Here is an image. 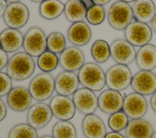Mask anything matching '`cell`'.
<instances>
[{
	"label": "cell",
	"mask_w": 156,
	"mask_h": 138,
	"mask_svg": "<svg viewBox=\"0 0 156 138\" xmlns=\"http://www.w3.org/2000/svg\"><path fill=\"white\" fill-rule=\"evenodd\" d=\"M150 104L152 110L156 113V91L152 94L151 98Z\"/></svg>",
	"instance_id": "obj_39"
},
{
	"label": "cell",
	"mask_w": 156,
	"mask_h": 138,
	"mask_svg": "<svg viewBox=\"0 0 156 138\" xmlns=\"http://www.w3.org/2000/svg\"><path fill=\"white\" fill-rule=\"evenodd\" d=\"M91 53L95 61L103 63L110 57V46L105 40H98L91 46Z\"/></svg>",
	"instance_id": "obj_28"
},
{
	"label": "cell",
	"mask_w": 156,
	"mask_h": 138,
	"mask_svg": "<svg viewBox=\"0 0 156 138\" xmlns=\"http://www.w3.org/2000/svg\"><path fill=\"white\" fill-rule=\"evenodd\" d=\"M110 56L117 64L127 66L136 59L134 46L126 40H115L110 45Z\"/></svg>",
	"instance_id": "obj_9"
},
{
	"label": "cell",
	"mask_w": 156,
	"mask_h": 138,
	"mask_svg": "<svg viewBox=\"0 0 156 138\" xmlns=\"http://www.w3.org/2000/svg\"><path fill=\"white\" fill-rule=\"evenodd\" d=\"M151 27L153 31L156 33V15H155L154 18H153L152 21H151Z\"/></svg>",
	"instance_id": "obj_41"
},
{
	"label": "cell",
	"mask_w": 156,
	"mask_h": 138,
	"mask_svg": "<svg viewBox=\"0 0 156 138\" xmlns=\"http://www.w3.org/2000/svg\"><path fill=\"white\" fill-rule=\"evenodd\" d=\"M73 101L77 109L82 114H92L98 107V97L94 92L85 88H82L73 94Z\"/></svg>",
	"instance_id": "obj_12"
},
{
	"label": "cell",
	"mask_w": 156,
	"mask_h": 138,
	"mask_svg": "<svg viewBox=\"0 0 156 138\" xmlns=\"http://www.w3.org/2000/svg\"><path fill=\"white\" fill-rule=\"evenodd\" d=\"M130 85L135 92L152 95L156 91V75L152 71H140L132 76Z\"/></svg>",
	"instance_id": "obj_14"
},
{
	"label": "cell",
	"mask_w": 156,
	"mask_h": 138,
	"mask_svg": "<svg viewBox=\"0 0 156 138\" xmlns=\"http://www.w3.org/2000/svg\"><path fill=\"white\" fill-rule=\"evenodd\" d=\"M28 89L35 100L44 101L49 98L55 91V79L49 73H40L32 79Z\"/></svg>",
	"instance_id": "obj_4"
},
{
	"label": "cell",
	"mask_w": 156,
	"mask_h": 138,
	"mask_svg": "<svg viewBox=\"0 0 156 138\" xmlns=\"http://www.w3.org/2000/svg\"><path fill=\"white\" fill-rule=\"evenodd\" d=\"M105 11L103 6L93 5L87 9L86 19L92 25H99L105 19Z\"/></svg>",
	"instance_id": "obj_33"
},
{
	"label": "cell",
	"mask_w": 156,
	"mask_h": 138,
	"mask_svg": "<svg viewBox=\"0 0 156 138\" xmlns=\"http://www.w3.org/2000/svg\"><path fill=\"white\" fill-rule=\"evenodd\" d=\"M129 117L122 111L111 114L108 120L109 128L114 132H119L125 129L129 123Z\"/></svg>",
	"instance_id": "obj_32"
},
{
	"label": "cell",
	"mask_w": 156,
	"mask_h": 138,
	"mask_svg": "<svg viewBox=\"0 0 156 138\" xmlns=\"http://www.w3.org/2000/svg\"><path fill=\"white\" fill-rule=\"evenodd\" d=\"M151 138H156V132L154 133V134H153V135H152Z\"/></svg>",
	"instance_id": "obj_44"
},
{
	"label": "cell",
	"mask_w": 156,
	"mask_h": 138,
	"mask_svg": "<svg viewBox=\"0 0 156 138\" xmlns=\"http://www.w3.org/2000/svg\"><path fill=\"white\" fill-rule=\"evenodd\" d=\"M105 138H126L122 134L118 132H110L107 133Z\"/></svg>",
	"instance_id": "obj_38"
},
{
	"label": "cell",
	"mask_w": 156,
	"mask_h": 138,
	"mask_svg": "<svg viewBox=\"0 0 156 138\" xmlns=\"http://www.w3.org/2000/svg\"><path fill=\"white\" fill-rule=\"evenodd\" d=\"M87 8L83 1L70 0L65 4L64 13L67 20L75 23L82 21L85 18Z\"/></svg>",
	"instance_id": "obj_25"
},
{
	"label": "cell",
	"mask_w": 156,
	"mask_h": 138,
	"mask_svg": "<svg viewBox=\"0 0 156 138\" xmlns=\"http://www.w3.org/2000/svg\"><path fill=\"white\" fill-rule=\"evenodd\" d=\"M40 138H54L52 137V136H49V135H45V136H43Z\"/></svg>",
	"instance_id": "obj_42"
},
{
	"label": "cell",
	"mask_w": 156,
	"mask_h": 138,
	"mask_svg": "<svg viewBox=\"0 0 156 138\" xmlns=\"http://www.w3.org/2000/svg\"><path fill=\"white\" fill-rule=\"evenodd\" d=\"M133 18L132 7L124 1L113 2L108 11V22L110 26L117 30H124Z\"/></svg>",
	"instance_id": "obj_3"
},
{
	"label": "cell",
	"mask_w": 156,
	"mask_h": 138,
	"mask_svg": "<svg viewBox=\"0 0 156 138\" xmlns=\"http://www.w3.org/2000/svg\"><path fill=\"white\" fill-rule=\"evenodd\" d=\"M79 85L78 77L74 72L64 71L55 79V91L58 95L68 97L76 92Z\"/></svg>",
	"instance_id": "obj_18"
},
{
	"label": "cell",
	"mask_w": 156,
	"mask_h": 138,
	"mask_svg": "<svg viewBox=\"0 0 156 138\" xmlns=\"http://www.w3.org/2000/svg\"><path fill=\"white\" fill-rule=\"evenodd\" d=\"M58 64V58L56 54L46 50L38 57L37 65L40 70L48 73L54 71Z\"/></svg>",
	"instance_id": "obj_31"
},
{
	"label": "cell",
	"mask_w": 156,
	"mask_h": 138,
	"mask_svg": "<svg viewBox=\"0 0 156 138\" xmlns=\"http://www.w3.org/2000/svg\"><path fill=\"white\" fill-rule=\"evenodd\" d=\"M53 116L52 110L49 105L43 102H38L32 105L27 111V123L35 129L46 126L51 120Z\"/></svg>",
	"instance_id": "obj_10"
},
{
	"label": "cell",
	"mask_w": 156,
	"mask_h": 138,
	"mask_svg": "<svg viewBox=\"0 0 156 138\" xmlns=\"http://www.w3.org/2000/svg\"><path fill=\"white\" fill-rule=\"evenodd\" d=\"M65 4L58 0H45L40 3L39 14L45 19L52 20L58 18L63 12Z\"/></svg>",
	"instance_id": "obj_26"
},
{
	"label": "cell",
	"mask_w": 156,
	"mask_h": 138,
	"mask_svg": "<svg viewBox=\"0 0 156 138\" xmlns=\"http://www.w3.org/2000/svg\"><path fill=\"white\" fill-rule=\"evenodd\" d=\"M154 133L151 123L143 119L131 120L125 128L126 138H151Z\"/></svg>",
	"instance_id": "obj_22"
},
{
	"label": "cell",
	"mask_w": 156,
	"mask_h": 138,
	"mask_svg": "<svg viewBox=\"0 0 156 138\" xmlns=\"http://www.w3.org/2000/svg\"><path fill=\"white\" fill-rule=\"evenodd\" d=\"M54 138H77V131L74 125L69 121H59L52 127Z\"/></svg>",
	"instance_id": "obj_27"
},
{
	"label": "cell",
	"mask_w": 156,
	"mask_h": 138,
	"mask_svg": "<svg viewBox=\"0 0 156 138\" xmlns=\"http://www.w3.org/2000/svg\"><path fill=\"white\" fill-rule=\"evenodd\" d=\"M92 1L94 5L103 6L104 5H105L108 2H110V0H93Z\"/></svg>",
	"instance_id": "obj_40"
},
{
	"label": "cell",
	"mask_w": 156,
	"mask_h": 138,
	"mask_svg": "<svg viewBox=\"0 0 156 138\" xmlns=\"http://www.w3.org/2000/svg\"><path fill=\"white\" fill-rule=\"evenodd\" d=\"M122 110L132 120L141 119L147 112V103L143 95L132 92L124 97Z\"/></svg>",
	"instance_id": "obj_11"
},
{
	"label": "cell",
	"mask_w": 156,
	"mask_h": 138,
	"mask_svg": "<svg viewBox=\"0 0 156 138\" xmlns=\"http://www.w3.org/2000/svg\"><path fill=\"white\" fill-rule=\"evenodd\" d=\"M58 64L66 71L74 72L79 70L85 64V56L78 47H66L58 57Z\"/></svg>",
	"instance_id": "obj_15"
},
{
	"label": "cell",
	"mask_w": 156,
	"mask_h": 138,
	"mask_svg": "<svg viewBox=\"0 0 156 138\" xmlns=\"http://www.w3.org/2000/svg\"><path fill=\"white\" fill-rule=\"evenodd\" d=\"M24 35L18 29L7 28L0 33V47L7 53L19 50L23 45Z\"/></svg>",
	"instance_id": "obj_21"
},
{
	"label": "cell",
	"mask_w": 156,
	"mask_h": 138,
	"mask_svg": "<svg viewBox=\"0 0 156 138\" xmlns=\"http://www.w3.org/2000/svg\"><path fill=\"white\" fill-rule=\"evenodd\" d=\"M29 10L23 3L18 1L10 3L3 15V19L9 28L18 29L24 27L28 22Z\"/></svg>",
	"instance_id": "obj_7"
},
{
	"label": "cell",
	"mask_w": 156,
	"mask_h": 138,
	"mask_svg": "<svg viewBox=\"0 0 156 138\" xmlns=\"http://www.w3.org/2000/svg\"><path fill=\"white\" fill-rule=\"evenodd\" d=\"M49 105L53 116L60 121H69L75 115V105L68 97L57 94L51 98Z\"/></svg>",
	"instance_id": "obj_13"
},
{
	"label": "cell",
	"mask_w": 156,
	"mask_h": 138,
	"mask_svg": "<svg viewBox=\"0 0 156 138\" xmlns=\"http://www.w3.org/2000/svg\"><path fill=\"white\" fill-rule=\"evenodd\" d=\"M8 138H38L37 129L28 123H18L10 130Z\"/></svg>",
	"instance_id": "obj_30"
},
{
	"label": "cell",
	"mask_w": 156,
	"mask_h": 138,
	"mask_svg": "<svg viewBox=\"0 0 156 138\" xmlns=\"http://www.w3.org/2000/svg\"><path fill=\"white\" fill-rule=\"evenodd\" d=\"M77 77L79 83L83 88L93 91H99L106 85L105 74L103 69L94 63H85L79 69Z\"/></svg>",
	"instance_id": "obj_2"
},
{
	"label": "cell",
	"mask_w": 156,
	"mask_h": 138,
	"mask_svg": "<svg viewBox=\"0 0 156 138\" xmlns=\"http://www.w3.org/2000/svg\"><path fill=\"white\" fill-rule=\"evenodd\" d=\"M32 97L25 87L13 88L7 97V103L9 108L16 112H23L30 107Z\"/></svg>",
	"instance_id": "obj_16"
},
{
	"label": "cell",
	"mask_w": 156,
	"mask_h": 138,
	"mask_svg": "<svg viewBox=\"0 0 156 138\" xmlns=\"http://www.w3.org/2000/svg\"><path fill=\"white\" fill-rule=\"evenodd\" d=\"M132 72L126 65L116 64L111 66L105 73L106 85L109 89L120 91L131 83Z\"/></svg>",
	"instance_id": "obj_6"
},
{
	"label": "cell",
	"mask_w": 156,
	"mask_h": 138,
	"mask_svg": "<svg viewBox=\"0 0 156 138\" xmlns=\"http://www.w3.org/2000/svg\"><path fill=\"white\" fill-rule=\"evenodd\" d=\"M18 1H7V2H10V3H15V2H18Z\"/></svg>",
	"instance_id": "obj_43"
},
{
	"label": "cell",
	"mask_w": 156,
	"mask_h": 138,
	"mask_svg": "<svg viewBox=\"0 0 156 138\" xmlns=\"http://www.w3.org/2000/svg\"><path fill=\"white\" fill-rule=\"evenodd\" d=\"M9 60L7 53L0 47V71L7 65Z\"/></svg>",
	"instance_id": "obj_35"
},
{
	"label": "cell",
	"mask_w": 156,
	"mask_h": 138,
	"mask_svg": "<svg viewBox=\"0 0 156 138\" xmlns=\"http://www.w3.org/2000/svg\"><path fill=\"white\" fill-rule=\"evenodd\" d=\"M7 115V108L4 101L0 98V122L2 121Z\"/></svg>",
	"instance_id": "obj_36"
},
{
	"label": "cell",
	"mask_w": 156,
	"mask_h": 138,
	"mask_svg": "<svg viewBox=\"0 0 156 138\" xmlns=\"http://www.w3.org/2000/svg\"><path fill=\"white\" fill-rule=\"evenodd\" d=\"M98 102V107L101 111L113 114L122 109L124 98L119 92L108 89L100 94Z\"/></svg>",
	"instance_id": "obj_17"
},
{
	"label": "cell",
	"mask_w": 156,
	"mask_h": 138,
	"mask_svg": "<svg viewBox=\"0 0 156 138\" xmlns=\"http://www.w3.org/2000/svg\"><path fill=\"white\" fill-rule=\"evenodd\" d=\"M12 89V80L7 73L0 71V97L8 95Z\"/></svg>",
	"instance_id": "obj_34"
},
{
	"label": "cell",
	"mask_w": 156,
	"mask_h": 138,
	"mask_svg": "<svg viewBox=\"0 0 156 138\" xmlns=\"http://www.w3.org/2000/svg\"><path fill=\"white\" fill-rule=\"evenodd\" d=\"M35 63L32 57L25 52L14 54L7 65V74L12 80L23 81L29 78L34 72Z\"/></svg>",
	"instance_id": "obj_1"
},
{
	"label": "cell",
	"mask_w": 156,
	"mask_h": 138,
	"mask_svg": "<svg viewBox=\"0 0 156 138\" xmlns=\"http://www.w3.org/2000/svg\"><path fill=\"white\" fill-rule=\"evenodd\" d=\"M7 1L5 0H0V18L3 15L7 7Z\"/></svg>",
	"instance_id": "obj_37"
},
{
	"label": "cell",
	"mask_w": 156,
	"mask_h": 138,
	"mask_svg": "<svg viewBox=\"0 0 156 138\" xmlns=\"http://www.w3.org/2000/svg\"><path fill=\"white\" fill-rule=\"evenodd\" d=\"M82 131L86 138H105L107 134L104 121L94 114L84 117L82 121Z\"/></svg>",
	"instance_id": "obj_19"
},
{
	"label": "cell",
	"mask_w": 156,
	"mask_h": 138,
	"mask_svg": "<svg viewBox=\"0 0 156 138\" xmlns=\"http://www.w3.org/2000/svg\"><path fill=\"white\" fill-rule=\"evenodd\" d=\"M32 2H42L43 1H32Z\"/></svg>",
	"instance_id": "obj_45"
},
{
	"label": "cell",
	"mask_w": 156,
	"mask_h": 138,
	"mask_svg": "<svg viewBox=\"0 0 156 138\" xmlns=\"http://www.w3.org/2000/svg\"><path fill=\"white\" fill-rule=\"evenodd\" d=\"M23 47L25 52L31 57H40L47 50V37L44 32L37 26L29 29L24 35Z\"/></svg>",
	"instance_id": "obj_5"
},
{
	"label": "cell",
	"mask_w": 156,
	"mask_h": 138,
	"mask_svg": "<svg viewBox=\"0 0 156 138\" xmlns=\"http://www.w3.org/2000/svg\"><path fill=\"white\" fill-rule=\"evenodd\" d=\"M67 36L69 42L76 46H83L89 43L91 38V30L84 21L73 23L69 27Z\"/></svg>",
	"instance_id": "obj_20"
},
{
	"label": "cell",
	"mask_w": 156,
	"mask_h": 138,
	"mask_svg": "<svg viewBox=\"0 0 156 138\" xmlns=\"http://www.w3.org/2000/svg\"><path fill=\"white\" fill-rule=\"evenodd\" d=\"M124 35L126 40L132 45L142 47L152 40V31L147 24L135 21L124 29Z\"/></svg>",
	"instance_id": "obj_8"
},
{
	"label": "cell",
	"mask_w": 156,
	"mask_h": 138,
	"mask_svg": "<svg viewBox=\"0 0 156 138\" xmlns=\"http://www.w3.org/2000/svg\"><path fill=\"white\" fill-rule=\"evenodd\" d=\"M66 49L64 35L59 32H52L47 36V50L55 54L61 53Z\"/></svg>",
	"instance_id": "obj_29"
},
{
	"label": "cell",
	"mask_w": 156,
	"mask_h": 138,
	"mask_svg": "<svg viewBox=\"0 0 156 138\" xmlns=\"http://www.w3.org/2000/svg\"><path fill=\"white\" fill-rule=\"evenodd\" d=\"M136 64L141 71H151L156 67V46L147 44L136 52Z\"/></svg>",
	"instance_id": "obj_24"
},
{
	"label": "cell",
	"mask_w": 156,
	"mask_h": 138,
	"mask_svg": "<svg viewBox=\"0 0 156 138\" xmlns=\"http://www.w3.org/2000/svg\"><path fill=\"white\" fill-rule=\"evenodd\" d=\"M133 2L132 8L135 21L146 24L151 22L156 15L154 2L151 0H137Z\"/></svg>",
	"instance_id": "obj_23"
}]
</instances>
